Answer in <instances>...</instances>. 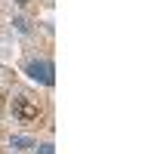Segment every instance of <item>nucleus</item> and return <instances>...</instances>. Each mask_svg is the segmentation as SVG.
I'll return each mask as SVG.
<instances>
[{"label":"nucleus","instance_id":"423d86ee","mask_svg":"<svg viewBox=\"0 0 154 154\" xmlns=\"http://www.w3.org/2000/svg\"><path fill=\"white\" fill-rule=\"evenodd\" d=\"M12 3H19V6H25V3H31V0H12Z\"/></svg>","mask_w":154,"mask_h":154},{"label":"nucleus","instance_id":"f03ea898","mask_svg":"<svg viewBox=\"0 0 154 154\" xmlns=\"http://www.w3.org/2000/svg\"><path fill=\"white\" fill-rule=\"evenodd\" d=\"M25 74L31 77V80H37V83H43V86H53L56 83V71H53V62L49 59H31L28 65H25Z\"/></svg>","mask_w":154,"mask_h":154},{"label":"nucleus","instance_id":"7ed1b4c3","mask_svg":"<svg viewBox=\"0 0 154 154\" xmlns=\"http://www.w3.org/2000/svg\"><path fill=\"white\" fill-rule=\"evenodd\" d=\"M9 145H12V148H19V151H28V148H37V142H34L31 136H12V139H9Z\"/></svg>","mask_w":154,"mask_h":154},{"label":"nucleus","instance_id":"f257e3e1","mask_svg":"<svg viewBox=\"0 0 154 154\" xmlns=\"http://www.w3.org/2000/svg\"><path fill=\"white\" fill-rule=\"evenodd\" d=\"M12 117L22 120V123H34L37 117H40V105H37V99L16 96V99H12Z\"/></svg>","mask_w":154,"mask_h":154},{"label":"nucleus","instance_id":"20e7f679","mask_svg":"<svg viewBox=\"0 0 154 154\" xmlns=\"http://www.w3.org/2000/svg\"><path fill=\"white\" fill-rule=\"evenodd\" d=\"M12 25H16V31H22V34H28V31H31V25L25 22V19H12Z\"/></svg>","mask_w":154,"mask_h":154},{"label":"nucleus","instance_id":"39448f33","mask_svg":"<svg viewBox=\"0 0 154 154\" xmlns=\"http://www.w3.org/2000/svg\"><path fill=\"white\" fill-rule=\"evenodd\" d=\"M40 154H53V145H40Z\"/></svg>","mask_w":154,"mask_h":154}]
</instances>
